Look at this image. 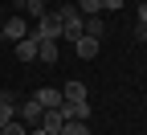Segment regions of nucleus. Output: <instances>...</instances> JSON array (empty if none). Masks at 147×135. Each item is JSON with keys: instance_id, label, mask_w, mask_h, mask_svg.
<instances>
[{"instance_id": "nucleus-21", "label": "nucleus", "mask_w": 147, "mask_h": 135, "mask_svg": "<svg viewBox=\"0 0 147 135\" xmlns=\"http://www.w3.org/2000/svg\"><path fill=\"white\" fill-rule=\"evenodd\" d=\"M139 37H143V45H147V29H139Z\"/></svg>"}, {"instance_id": "nucleus-18", "label": "nucleus", "mask_w": 147, "mask_h": 135, "mask_svg": "<svg viewBox=\"0 0 147 135\" xmlns=\"http://www.w3.org/2000/svg\"><path fill=\"white\" fill-rule=\"evenodd\" d=\"M123 4H127V0H102V12L106 8H123Z\"/></svg>"}, {"instance_id": "nucleus-7", "label": "nucleus", "mask_w": 147, "mask_h": 135, "mask_svg": "<svg viewBox=\"0 0 147 135\" xmlns=\"http://www.w3.org/2000/svg\"><path fill=\"white\" fill-rule=\"evenodd\" d=\"M74 49H78V57H82V62H90V57H98L102 41H98V37H78V41H74Z\"/></svg>"}, {"instance_id": "nucleus-2", "label": "nucleus", "mask_w": 147, "mask_h": 135, "mask_svg": "<svg viewBox=\"0 0 147 135\" xmlns=\"http://www.w3.org/2000/svg\"><path fill=\"white\" fill-rule=\"evenodd\" d=\"M33 37H37V41H57V37H61V21H57V12H45L41 21L33 25Z\"/></svg>"}, {"instance_id": "nucleus-6", "label": "nucleus", "mask_w": 147, "mask_h": 135, "mask_svg": "<svg viewBox=\"0 0 147 135\" xmlns=\"http://www.w3.org/2000/svg\"><path fill=\"white\" fill-rule=\"evenodd\" d=\"M41 115H45V111L37 107L33 98H29V102H16V119H21L25 127H37V123H41Z\"/></svg>"}, {"instance_id": "nucleus-3", "label": "nucleus", "mask_w": 147, "mask_h": 135, "mask_svg": "<svg viewBox=\"0 0 147 135\" xmlns=\"http://www.w3.org/2000/svg\"><path fill=\"white\" fill-rule=\"evenodd\" d=\"M0 33H4V41H12V45H16V41H25V37L33 33V29H29V16H8Z\"/></svg>"}, {"instance_id": "nucleus-1", "label": "nucleus", "mask_w": 147, "mask_h": 135, "mask_svg": "<svg viewBox=\"0 0 147 135\" xmlns=\"http://www.w3.org/2000/svg\"><path fill=\"white\" fill-rule=\"evenodd\" d=\"M57 21H61V37H69V41L82 37V21L86 16L78 12V4H57Z\"/></svg>"}, {"instance_id": "nucleus-10", "label": "nucleus", "mask_w": 147, "mask_h": 135, "mask_svg": "<svg viewBox=\"0 0 147 135\" xmlns=\"http://www.w3.org/2000/svg\"><path fill=\"white\" fill-rule=\"evenodd\" d=\"M37 127H41V131H49V135H57V131L65 127V119H61V111H45V115H41V123H37Z\"/></svg>"}, {"instance_id": "nucleus-15", "label": "nucleus", "mask_w": 147, "mask_h": 135, "mask_svg": "<svg viewBox=\"0 0 147 135\" xmlns=\"http://www.w3.org/2000/svg\"><path fill=\"white\" fill-rule=\"evenodd\" d=\"M16 119V102H0V127H8Z\"/></svg>"}, {"instance_id": "nucleus-16", "label": "nucleus", "mask_w": 147, "mask_h": 135, "mask_svg": "<svg viewBox=\"0 0 147 135\" xmlns=\"http://www.w3.org/2000/svg\"><path fill=\"white\" fill-rule=\"evenodd\" d=\"M57 135H90V123H65Z\"/></svg>"}, {"instance_id": "nucleus-13", "label": "nucleus", "mask_w": 147, "mask_h": 135, "mask_svg": "<svg viewBox=\"0 0 147 135\" xmlns=\"http://www.w3.org/2000/svg\"><path fill=\"white\" fill-rule=\"evenodd\" d=\"M37 62H57V41H41V49H37Z\"/></svg>"}, {"instance_id": "nucleus-5", "label": "nucleus", "mask_w": 147, "mask_h": 135, "mask_svg": "<svg viewBox=\"0 0 147 135\" xmlns=\"http://www.w3.org/2000/svg\"><path fill=\"white\" fill-rule=\"evenodd\" d=\"M33 102L41 107V111H57V107H61V90H57V86H41V90L33 94Z\"/></svg>"}, {"instance_id": "nucleus-23", "label": "nucleus", "mask_w": 147, "mask_h": 135, "mask_svg": "<svg viewBox=\"0 0 147 135\" xmlns=\"http://www.w3.org/2000/svg\"><path fill=\"white\" fill-rule=\"evenodd\" d=\"M21 4H25V0H21Z\"/></svg>"}, {"instance_id": "nucleus-22", "label": "nucleus", "mask_w": 147, "mask_h": 135, "mask_svg": "<svg viewBox=\"0 0 147 135\" xmlns=\"http://www.w3.org/2000/svg\"><path fill=\"white\" fill-rule=\"evenodd\" d=\"M8 4H21V0H8Z\"/></svg>"}, {"instance_id": "nucleus-11", "label": "nucleus", "mask_w": 147, "mask_h": 135, "mask_svg": "<svg viewBox=\"0 0 147 135\" xmlns=\"http://www.w3.org/2000/svg\"><path fill=\"white\" fill-rule=\"evenodd\" d=\"M102 33H106L102 12H98V16H86V21H82V37H98V41H102Z\"/></svg>"}, {"instance_id": "nucleus-12", "label": "nucleus", "mask_w": 147, "mask_h": 135, "mask_svg": "<svg viewBox=\"0 0 147 135\" xmlns=\"http://www.w3.org/2000/svg\"><path fill=\"white\" fill-rule=\"evenodd\" d=\"M21 16H29V21H41L45 16V0H25V12Z\"/></svg>"}, {"instance_id": "nucleus-20", "label": "nucleus", "mask_w": 147, "mask_h": 135, "mask_svg": "<svg viewBox=\"0 0 147 135\" xmlns=\"http://www.w3.org/2000/svg\"><path fill=\"white\" fill-rule=\"evenodd\" d=\"M29 135H49V131H41V127H29Z\"/></svg>"}, {"instance_id": "nucleus-8", "label": "nucleus", "mask_w": 147, "mask_h": 135, "mask_svg": "<svg viewBox=\"0 0 147 135\" xmlns=\"http://www.w3.org/2000/svg\"><path fill=\"white\" fill-rule=\"evenodd\" d=\"M37 49H41V41H37L33 33L25 37V41H16V57H21L25 66H29V62H37Z\"/></svg>"}, {"instance_id": "nucleus-14", "label": "nucleus", "mask_w": 147, "mask_h": 135, "mask_svg": "<svg viewBox=\"0 0 147 135\" xmlns=\"http://www.w3.org/2000/svg\"><path fill=\"white\" fill-rule=\"evenodd\" d=\"M74 4H78L82 16H98V12H102V0H74Z\"/></svg>"}, {"instance_id": "nucleus-17", "label": "nucleus", "mask_w": 147, "mask_h": 135, "mask_svg": "<svg viewBox=\"0 0 147 135\" xmlns=\"http://www.w3.org/2000/svg\"><path fill=\"white\" fill-rule=\"evenodd\" d=\"M0 135H29V127H25L21 119H12L8 127H0Z\"/></svg>"}, {"instance_id": "nucleus-19", "label": "nucleus", "mask_w": 147, "mask_h": 135, "mask_svg": "<svg viewBox=\"0 0 147 135\" xmlns=\"http://www.w3.org/2000/svg\"><path fill=\"white\" fill-rule=\"evenodd\" d=\"M139 29H147V4H139Z\"/></svg>"}, {"instance_id": "nucleus-4", "label": "nucleus", "mask_w": 147, "mask_h": 135, "mask_svg": "<svg viewBox=\"0 0 147 135\" xmlns=\"http://www.w3.org/2000/svg\"><path fill=\"white\" fill-rule=\"evenodd\" d=\"M57 111L65 123H90V102H61Z\"/></svg>"}, {"instance_id": "nucleus-9", "label": "nucleus", "mask_w": 147, "mask_h": 135, "mask_svg": "<svg viewBox=\"0 0 147 135\" xmlns=\"http://www.w3.org/2000/svg\"><path fill=\"white\" fill-rule=\"evenodd\" d=\"M61 102H86V86H82L78 78H69V82L61 86Z\"/></svg>"}]
</instances>
